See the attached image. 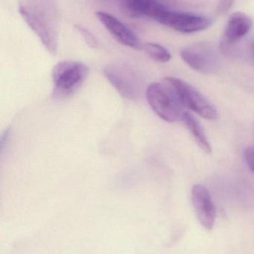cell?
Masks as SVG:
<instances>
[{
  "label": "cell",
  "mask_w": 254,
  "mask_h": 254,
  "mask_svg": "<svg viewBox=\"0 0 254 254\" xmlns=\"http://www.w3.org/2000/svg\"><path fill=\"white\" fill-rule=\"evenodd\" d=\"M19 12L51 55L57 53L58 34L52 12L43 0H20Z\"/></svg>",
  "instance_id": "cell-1"
},
{
  "label": "cell",
  "mask_w": 254,
  "mask_h": 254,
  "mask_svg": "<svg viewBox=\"0 0 254 254\" xmlns=\"http://www.w3.org/2000/svg\"><path fill=\"white\" fill-rule=\"evenodd\" d=\"M75 28L79 31V34H81L82 38L85 40V43H86V45L89 48H91V49H96L98 47V42H97L96 39H95L93 34L89 30L79 25H75Z\"/></svg>",
  "instance_id": "cell-14"
},
{
  "label": "cell",
  "mask_w": 254,
  "mask_h": 254,
  "mask_svg": "<svg viewBox=\"0 0 254 254\" xmlns=\"http://www.w3.org/2000/svg\"><path fill=\"white\" fill-rule=\"evenodd\" d=\"M103 72L112 86L124 98L136 99L140 95V80L130 67L113 64L106 66Z\"/></svg>",
  "instance_id": "cell-5"
},
{
  "label": "cell",
  "mask_w": 254,
  "mask_h": 254,
  "mask_svg": "<svg viewBox=\"0 0 254 254\" xmlns=\"http://www.w3.org/2000/svg\"><path fill=\"white\" fill-rule=\"evenodd\" d=\"M146 98L151 108L163 120L167 122H182L184 107L174 92L163 80L152 83L146 90Z\"/></svg>",
  "instance_id": "cell-3"
},
{
  "label": "cell",
  "mask_w": 254,
  "mask_h": 254,
  "mask_svg": "<svg viewBox=\"0 0 254 254\" xmlns=\"http://www.w3.org/2000/svg\"><path fill=\"white\" fill-rule=\"evenodd\" d=\"M162 25L181 33H194L210 28L212 21L204 16L171 11L166 8L155 19Z\"/></svg>",
  "instance_id": "cell-6"
},
{
  "label": "cell",
  "mask_w": 254,
  "mask_h": 254,
  "mask_svg": "<svg viewBox=\"0 0 254 254\" xmlns=\"http://www.w3.org/2000/svg\"><path fill=\"white\" fill-rule=\"evenodd\" d=\"M95 16L118 43L132 49H142L143 44L137 34L116 16L104 11H97Z\"/></svg>",
  "instance_id": "cell-7"
},
{
  "label": "cell",
  "mask_w": 254,
  "mask_h": 254,
  "mask_svg": "<svg viewBox=\"0 0 254 254\" xmlns=\"http://www.w3.org/2000/svg\"><path fill=\"white\" fill-rule=\"evenodd\" d=\"M252 20L246 13L236 12L230 16L225 31V41L232 44L243 38L250 31Z\"/></svg>",
  "instance_id": "cell-11"
},
{
  "label": "cell",
  "mask_w": 254,
  "mask_h": 254,
  "mask_svg": "<svg viewBox=\"0 0 254 254\" xmlns=\"http://www.w3.org/2000/svg\"><path fill=\"white\" fill-rule=\"evenodd\" d=\"M142 49L153 61L159 63H167L171 58V54L161 45L154 43H146L143 44Z\"/></svg>",
  "instance_id": "cell-13"
},
{
  "label": "cell",
  "mask_w": 254,
  "mask_h": 254,
  "mask_svg": "<svg viewBox=\"0 0 254 254\" xmlns=\"http://www.w3.org/2000/svg\"><path fill=\"white\" fill-rule=\"evenodd\" d=\"M164 81L169 85L183 107L192 110L207 120H216L218 118L216 107L191 85L176 77H167Z\"/></svg>",
  "instance_id": "cell-4"
},
{
  "label": "cell",
  "mask_w": 254,
  "mask_h": 254,
  "mask_svg": "<svg viewBox=\"0 0 254 254\" xmlns=\"http://www.w3.org/2000/svg\"><path fill=\"white\" fill-rule=\"evenodd\" d=\"M88 73L89 68L82 63L72 61L58 63L52 73L53 98L61 100L73 96L86 80Z\"/></svg>",
  "instance_id": "cell-2"
},
{
  "label": "cell",
  "mask_w": 254,
  "mask_h": 254,
  "mask_svg": "<svg viewBox=\"0 0 254 254\" xmlns=\"http://www.w3.org/2000/svg\"><path fill=\"white\" fill-rule=\"evenodd\" d=\"M124 1H127V0H124Z\"/></svg>",
  "instance_id": "cell-18"
},
{
  "label": "cell",
  "mask_w": 254,
  "mask_h": 254,
  "mask_svg": "<svg viewBox=\"0 0 254 254\" xmlns=\"http://www.w3.org/2000/svg\"><path fill=\"white\" fill-rule=\"evenodd\" d=\"M182 122L187 127L201 149L206 153H210L212 151L211 146L201 124L198 122L196 118L194 117L189 112L186 111L183 113Z\"/></svg>",
  "instance_id": "cell-12"
},
{
  "label": "cell",
  "mask_w": 254,
  "mask_h": 254,
  "mask_svg": "<svg viewBox=\"0 0 254 254\" xmlns=\"http://www.w3.org/2000/svg\"><path fill=\"white\" fill-rule=\"evenodd\" d=\"M192 201L200 223L207 230L213 229L216 219V209L210 191L201 185L192 189Z\"/></svg>",
  "instance_id": "cell-9"
},
{
  "label": "cell",
  "mask_w": 254,
  "mask_h": 254,
  "mask_svg": "<svg viewBox=\"0 0 254 254\" xmlns=\"http://www.w3.org/2000/svg\"><path fill=\"white\" fill-rule=\"evenodd\" d=\"M245 157L248 165L254 173V146H249L245 150Z\"/></svg>",
  "instance_id": "cell-16"
},
{
  "label": "cell",
  "mask_w": 254,
  "mask_h": 254,
  "mask_svg": "<svg viewBox=\"0 0 254 254\" xmlns=\"http://www.w3.org/2000/svg\"><path fill=\"white\" fill-rule=\"evenodd\" d=\"M252 49H253V53H254V43L253 44V46H252Z\"/></svg>",
  "instance_id": "cell-17"
},
{
  "label": "cell",
  "mask_w": 254,
  "mask_h": 254,
  "mask_svg": "<svg viewBox=\"0 0 254 254\" xmlns=\"http://www.w3.org/2000/svg\"><path fill=\"white\" fill-rule=\"evenodd\" d=\"M167 7L157 0H127L123 11L130 17L148 16L156 19Z\"/></svg>",
  "instance_id": "cell-10"
},
{
  "label": "cell",
  "mask_w": 254,
  "mask_h": 254,
  "mask_svg": "<svg viewBox=\"0 0 254 254\" xmlns=\"http://www.w3.org/2000/svg\"><path fill=\"white\" fill-rule=\"evenodd\" d=\"M234 0H219L217 7V13L219 15L225 14L231 8L234 4Z\"/></svg>",
  "instance_id": "cell-15"
},
{
  "label": "cell",
  "mask_w": 254,
  "mask_h": 254,
  "mask_svg": "<svg viewBox=\"0 0 254 254\" xmlns=\"http://www.w3.org/2000/svg\"><path fill=\"white\" fill-rule=\"evenodd\" d=\"M182 59L192 69L202 73H210L216 68V60L210 46L197 43L185 48L180 52Z\"/></svg>",
  "instance_id": "cell-8"
}]
</instances>
